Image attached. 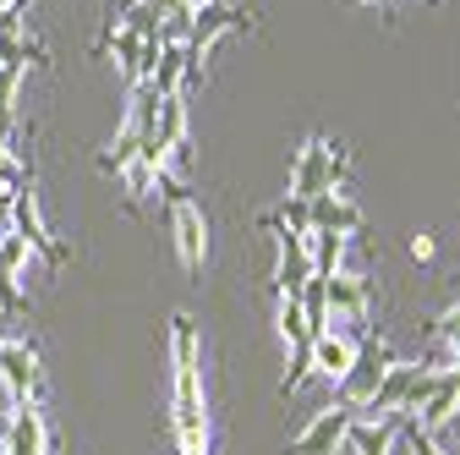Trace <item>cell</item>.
Masks as SVG:
<instances>
[{"label": "cell", "instance_id": "7402d4cb", "mask_svg": "<svg viewBox=\"0 0 460 455\" xmlns=\"http://www.w3.org/2000/svg\"><path fill=\"white\" fill-rule=\"evenodd\" d=\"M411 258H417V263H428V258H433V236H428V231H417V236H411Z\"/></svg>", "mask_w": 460, "mask_h": 455}, {"label": "cell", "instance_id": "4fadbf2b", "mask_svg": "<svg viewBox=\"0 0 460 455\" xmlns=\"http://www.w3.org/2000/svg\"><path fill=\"white\" fill-rule=\"evenodd\" d=\"M357 346H362V340H357V335H345V329L313 335V373H323L329 384H340V379H345V368L357 362Z\"/></svg>", "mask_w": 460, "mask_h": 455}, {"label": "cell", "instance_id": "9c48e42d", "mask_svg": "<svg viewBox=\"0 0 460 455\" xmlns=\"http://www.w3.org/2000/svg\"><path fill=\"white\" fill-rule=\"evenodd\" d=\"M351 406H329V412H318L296 439H291V455H334V450H345V428H351Z\"/></svg>", "mask_w": 460, "mask_h": 455}, {"label": "cell", "instance_id": "7c38bea8", "mask_svg": "<svg viewBox=\"0 0 460 455\" xmlns=\"http://www.w3.org/2000/svg\"><path fill=\"white\" fill-rule=\"evenodd\" d=\"M400 417H406V412H394V417H351V428H345V450H351V455H394Z\"/></svg>", "mask_w": 460, "mask_h": 455}, {"label": "cell", "instance_id": "ffe728a7", "mask_svg": "<svg viewBox=\"0 0 460 455\" xmlns=\"http://www.w3.org/2000/svg\"><path fill=\"white\" fill-rule=\"evenodd\" d=\"M121 176H127V187H132V198H143V192H154V165H148V159H132V165L121 170Z\"/></svg>", "mask_w": 460, "mask_h": 455}, {"label": "cell", "instance_id": "2e32d148", "mask_svg": "<svg viewBox=\"0 0 460 455\" xmlns=\"http://www.w3.org/2000/svg\"><path fill=\"white\" fill-rule=\"evenodd\" d=\"M279 335H285V346H302V340H313L307 313H302L296 297H279Z\"/></svg>", "mask_w": 460, "mask_h": 455}, {"label": "cell", "instance_id": "52a82bcc", "mask_svg": "<svg viewBox=\"0 0 460 455\" xmlns=\"http://www.w3.org/2000/svg\"><path fill=\"white\" fill-rule=\"evenodd\" d=\"M12 231L28 242V253H39L49 269H61L72 253H66V242H55L49 236V225H44V214H39V192H33V182L28 187H17V198H12Z\"/></svg>", "mask_w": 460, "mask_h": 455}, {"label": "cell", "instance_id": "44dd1931", "mask_svg": "<svg viewBox=\"0 0 460 455\" xmlns=\"http://www.w3.org/2000/svg\"><path fill=\"white\" fill-rule=\"evenodd\" d=\"M17 83H22V72L17 67H0V116L17 104Z\"/></svg>", "mask_w": 460, "mask_h": 455}, {"label": "cell", "instance_id": "277c9868", "mask_svg": "<svg viewBox=\"0 0 460 455\" xmlns=\"http://www.w3.org/2000/svg\"><path fill=\"white\" fill-rule=\"evenodd\" d=\"M400 362V352L389 346V340H378V335H367L362 346H357V362L345 368V379L334 384L340 389V406H367L373 401V389L384 384V373Z\"/></svg>", "mask_w": 460, "mask_h": 455}, {"label": "cell", "instance_id": "8fae6325", "mask_svg": "<svg viewBox=\"0 0 460 455\" xmlns=\"http://www.w3.org/2000/svg\"><path fill=\"white\" fill-rule=\"evenodd\" d=\"M455 412H460V368H438V379H433V389H428V401H422L411 417H417L422 433H438Z\"/></svg>", "mask_w": 460, "mask_h": 455}, {"label": "cell", "instance_id": "6da1fadb", "mask_svg": "<svg viewBox=\"0 0 460 455\" xmlns=\"http://www.w3.org/2000/svg\"><path fill=\"white\" fill-rule=\"evenodd\" d=\"M170 357H176V389H170V439L176 455H208V406H203V362H198V318H170Z\"/></svg>", "mask_w": 460, "mask_h": 455}, {"label": "cell", "instance_id": "d4e9b609", "mask_svg": "<svg viewBox=\"0 0 460 455\" xmlns=\"http://www.w3.org/2000/svg\"><path fill=\"white\" fill-rule=\"evenodd\" d=\"M28 6H39V0H17V6H12V12H17V17H22V12H28Z\"/></svg>", "mask_w": 460, "mask_h": 455}, {"label": "cell", "instance_id": "5b68a950", "mask_svg": "<svg viewBox=\"0 0 460 455\" xmlns=\"http://www.w3.org/2000/svg\"><path fill=\"white\" fill-rule=\"evenodd\" d=\"M0 384H6L12 406L44 395V368H39V340L33 335H6L0 340Z\"/></svg>", "mask_w": 460, "mask_h": 455}, {"label": "cell", "instance_id": "7a4b0ae2", "mask_svg": "<svg viewBox=\"0 0 460 455\" xmlns=\"http://www.w3.org/2000/svg\"><path fill=\"white\" fill-rule=\"evenodd\" d=\"M225 33H258V17L230 6V0H203V6H192V33H187V61L203 72V55L225 39Z\"/></svg>", "mask_w": 460, "mask_h": 455}, {"label": "cell", "instance_id": "603a6c76", "mask_svg": "<svg viewBox=\"0 0 460 455\" xmlns=\"http://www.w3.org/2000/svg\"><path fill=\"white\" fill-rule=\"evenodd\" d=\"M433 439H460V412H455V417H449V423H444V428H438Z\"/></svg>", "mask_w": 460, "mask_h": 455}, {"label": "cell", "instance_id": "8992f818", "mask_svg": "<svg viewBox=\"0 0 460 455\" xmlns=\"http://www.w3.org/2000/svg\"><path fill=\"white\" fill-rule=\"evenodd\" d=\"M0 455H61V439H55L44 417V401L12 406V417L0 423Z\"/></svg>", "mask_w": 460, "mask_h": 455}, {"label": "cell", "instance_id": "9a60e30c", "mask_svg": "<svg viewBox=\"0 0 460 455\" xmlns=\"http://www.w3.org/2000/svg\"><path fill=\"white\" fill-rule=\"evenodd\" d=\"M307 247H313V274H340V258H345V236L313 231V236H307Z\"/></svg>", "mask_w": 460, "mask_h": 455}, {"label": "cell", "instance_id": "cb8c5ba5", "mask_svg": "<svg viewBox=\"0 0 460 455\" xmlns=\"http://www.w3.org/2000/svg\"><path fill=\"white\" fill-rule=\"evenodd\" d=\"M351 6H384V12H389V22H394V0H351Z\"/></svg>", "mask_w": 460, "mask_h": 455}, {"label": "cell", "instance_id": "484cf974", "mask_svg": "<svg viewBox=\"0 0 460 455\" xmlns=\"http://www.w3.org/2000/svg\"><path fill=\"white\" fill-rule=\"evenodd\" d=\"M0 340H6V329H0Z\"/></svg>", "mask_w": 460, "mask_h": 455}, {"label": "cell", "instance_id": "5bb4252c", "mask_svg": "<svg viewBox=\"0 0 460 455\" xmlns=\"http://www.w3.org/2000/svg\"><path fill=\"white\" fill-rule=\"evenodd\" d=\"M137 143H143V138H137L132 127H121V138H115V143H110L104 154H93V165H99V176H121V170H127V165L137 159Z\"/></svg>", "mask_w": 460, "mask_h": 455}, {"label": "cell", "instance_id": "d6986e66", "mask_svg": "<svg viewBox=\"0 0 460 455\" xmlns=\"http://www.w3.org/2000/svg\"><path fill=\"white\" fill-rule=\"evenodd\" d=\"M28 263V242L17 236V231H6V236H0V269H6V274H17Z\"/></svg>", "mask_w": 460, "mask_h": 455}, {"label": "cell", "instance_id": "ac0fdd59", "mask_svg": "<svg viewBox=\"0 0 460 455\" xmlns=\"http://www.w3.org/2000/svg\"><path fill=\"white\" fill-rule=\"evenodd\" d=\"M433 335H444V340H449V357H455V368H460V302H455L449 313H438V318H433Z\"/></svg>", "mask_w": 460, "mask_h": 455}, {"label": "cell", "instance_id": "30bf717a", "mask_svg": "<svg viewBox=\"0 0 460 455\" xmlns=\"http://www.w3.org/2000/svg\"><path fill=\"white\" fill-rule=\"evenodd\" d=\"M307 209H313V231H329V236H362L367 231L362 203H351L345 192H318V198H307Z\"/></svg>", "mask_w": 460, "mask_h": 455}, {"label": "cell", "instance_id": "ba28073f", "mask_svg": "<svg viewBox=\"0 0 460 455\" xmlns=\"http://www.w3.org/2000/svg\"><path fill=\"white\" fill-rule=\"evenodd\" d=\"M170 209V231H176V253L187 263V274H203L208 263V219H203V203L198 198H181V203H164Z\"/></svg>", "mask_w": 460, "mask_h": 455}, {"label": "cell", "instance_id": "4316f807", "mask_svg": "<svg viewBox=\"0 0 460 455\" xmlns=\"http://www.w3.org/2000/svg\"><path fill=\"white\" fill-rule=\"evenodd\" d=\"M428 6H438V0H428Z\"/></svg>", "mask_w": 460, "mask_h": 455}, {"label": "cell", "instance_id": "e0dca14e", "mask_svg": "<svg viewBox=\"0 0 460 455\" xmlns=\"http://www.w3.org/2000/svg\"><path fill=\"white\" fill-rule=\"evenodd\" d=\"M400 439H406V450H411V455H444V450H438V439L417 428V417H400Z\"/></svg>", "mask_w": 460, "mask_h": 455}, {"label": "cell", "instance_id": "3957f363", "mask_svg": "<svg viewBox=\"0 0 460 455\" xmlns=\"http://www.w3.org/2000/svg\"><path fill=\"white\" fill-rule=\"evenodd\" d=\"M345 182V154L329 138H307L296 165H291V198H318V192H340Z\"/></svg>", "mask_w": 460, "mask_h": 455}]
</instances>
